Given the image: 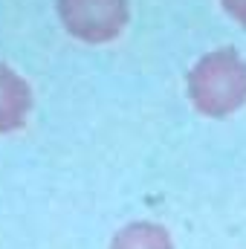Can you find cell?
Returning <instances> with one entry per match:
<instances>
[{
    "mask_svg": "<svg viewBox=\"0 0 246 249\" xmlns=\"http://www.w3.org/2000/svg\"><path fill=\"white\" fill-rule=\"evenodd\" d=\"M188 96L203 116L220 119L246 102V61L238 50H214L188 72Z\"/></svg>",
    "mask_w": 246,
    "mask_h": 249,
    "instance_id": "1",
    "label": "cell"
},
{
    "mask_svg": "<svg viewBox=\"0 0 246 249\" xmlns=\"http://www.w3.org/2000/svg\"><path fill=\"white\" fill-rule=\"evenodd\" d=\"M58 15L70 35L87 44L113 41L127 23V0H58Z\"/></svg>",
    "mask_w": 246,
    "mask_h": 249,
    "instance_id": "2",
    "label": "cell"
},
{
    "mask_svg": "<svg viewBox=\"0 0 246 249\" xmlns=\"http://www.w3.org/2000/svg\"><path fill=\"white\" fill-rule=\"evenodd\" d=\"M32 110V90L23 75L12 67L0 64V133H12L23 127Z\"/></svg>",
    "mask_w": 246,
    "mask_h": 249,
    "instance_id": "3",
    "label": "cell"
},
{
    "mask_svg": "<svg viewBox=\"0 0 246 249\" xmlns=\"http://www.w3.org/2000/svg\"><path fill=\"white\" fill-rule=\"evenodd\" d=\"M110 249H174V244H171V235L165 226L139 220V223L122 226L113 235Z\"/></svg>",
    "mask_w": 246,
    "mask_h": 249,
    "instance_id": "4",
    "label": "cell"
},
{
    "mask_svg": "<svg viewBox=\"0 0 246 249\" xmlns=\"http://www.w3.org/2000/svg\"><path fill=\"white\" fill-rule=\"evenodd\" d=\"M220 3H223V9H226L238 23L246 26V0H220Z\"/></svg>",
    "mask_w": 246,
    "mask_h": 249,
    "instance_id": "5",
    "label": "cell"
}]
</instances>
